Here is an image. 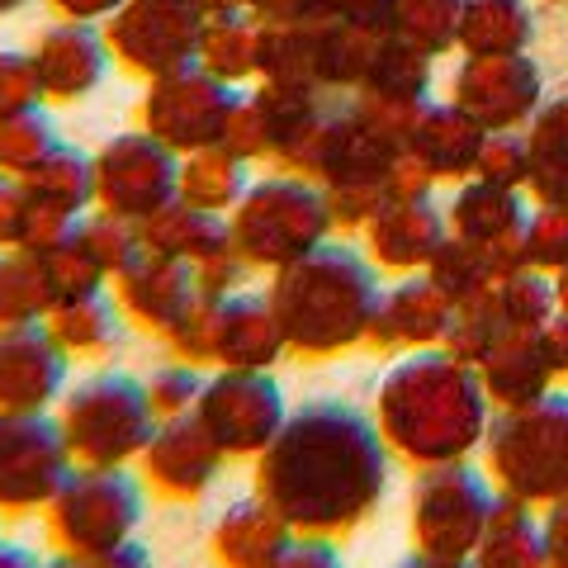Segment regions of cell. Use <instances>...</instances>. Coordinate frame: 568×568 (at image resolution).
<instances>
[{
	"label": "cell",
	"instance_id": "cell-19",
	"mask_svg": "<svg viewBox=\"0 0 568 568\" xmlns=\"http://www.w3.org/2000/svg\"><path fill=\"white\" fill-rule=\"evenodd\" d=\"M455 304L436 290V280L417 271L403 275L398 284H388L379 294L375 323H369V346L384 355H407V351H432L446 342Z\"/></svg>",
	"mask_w": 568,
	"mask_h": 568
},
{
	"label": "cell",
	"instance_id": "cell-17",
	"mask_svg": "<svg viewBox=\"0 0 568 568\" xmlns=\"http://www.w3.org/2000/svg\"><path fill=\"white\" fill-rule=\"evenodd\" d=\"M223 465L227 455L213 446L204 426L194 417H175L156 426V436L138 459V474L148 493H156L162 503H200L219 484Z\"/></svg>",
	"mask_w": 568,
	"mask_h": 568
},
{
	"label": "cell",
	"instance_id": "cell-36",
	"mask_svg": "<svg viewBox=\"0 0 568 568\" xmlns=\"http://www.w3.org/2000/svg\"><path fill=\"white\" fill-rule=\"evenodd\" d=\"M43 265H48V275H52V290H58V304L71 294H95V290H110V271H104V261L95 256V246L85 242L81 233V223L71 227V233L62 242H52L43 246Z\"/></svg>",
	"mask_w": 568,
	"mask_h": 568
},
{
	"label": "cell",
	"instance_id": "cell-31",
	"mask_svg": "<svg viewBox=\"0 0 568 568\" xmlns=\"http://www.w3.org/2000/svg\"><path fill=\"white\" fill-rule=\"evenodd\" d=\"M194 62L237 91L246 81H261V20L256 14H209Z\"/></svg>",
	"mask_w": 568,
	"mask_h": 568
},
{
	"label": "cell",
	"instance_id": "cell-29",
	"mask_svg": "<svg viewBox=\"0 0 568 568\" xmlns=\"http://www.w3.org/2000/svg\"><path fill=\"white\" fill-rule=\"evenodd\" d=\"M252 185V162L237 156L233 148H204L181 156V185H175V200H185L190 209L204 213H233L237 200Z\"/></svg>",
	"mask_w": 568,
	"mask_h": 568
},
{
	"label": "cell",
	"instance_id": "cell-25",
	"mask_svg": "<svg viewBox=\"0 0 568 568\" xmlns=\"http://www.w3.org/2000/svg\"><path fill=\"white\" fill-rule=\"evenodd\" d=\"M138 233H142V252L181 261L190 271H200V265L219 261L223 252H233V233H227L223 213L190 209L185 200H171L162 213H152Z\"/></svg>",
	"mask_w": 568,
	"mask_h": 568
},
{
	"label": "cell",
	"instance_id": "cell-39",
	"mask_svg": "<svg viewBox=\"0 0 568 568\" xmlns=\"http://www.w3.org/2000/svg\"><path fill=\"white\" fill-rule=\"evenodd\" d=\"M521 252L530 271H545V275H559L568 265V209H540L536 219H526L521 227Z\"/></svg>",
	"mask_w": 568,
	"mask_h": 568
},
{
	"label": "cell",
	"instance_id": "cell-33",
	"mask_svg": "<svg viewBox=\"0 0 568 568\" xmlns=\"http://www.w3.org/2000/svg\"><path fill=\"white\" fill-rule=\"evenodd\" d=\"M526 142H530V185H536V194L545 204L568 209V100L549 104Z\"/></svg>",
	"mask_w": 568,
	"mask_h": 568
},
{
	"label": "cell",
	"instance_id": "cell-49",
	"mask_svg": "<svg viewBox=\"0 0 568 568\" xmlns=\"http://www.w3.org/2000/svg\"><path fill=\"white\" fill-rule=\"evenodd\" d=\"M398 568H474V559H446V555H422V549H413L407 559H398Z\"/></svg>",
	"mask_w": 568,
	"mask_h": 568
},
{
	"label": "cell",
	"instance_id": "cell-9",
	"mask_svg": "<svg viewBox=\"0 0 568 568\" xmlns=\"http://www.w3.org/2000/svg\"><path fill=\"white\" fill-rule=\"evenodd\" d=\"M166 351L204 369H275L290 355L271 298L252 290L204 298Z\"/></svg>",
	"mask_w": 568,
	"mask_h": 568
},
{
	"label": "cell",
	"instance_id": "cell-27",
	"mask_svg": "<svg viewBox=\"0 0 568 568\" xmlns=\"http://www.w3.org/2000/svg\"><path fill=\"white\" fill-rule=\"evenodd\" d=\"M474 568H555L549 564L545 521L536 517V507L511 493H497L493 521L474 549Z\"/></svg>",
	"mask_w": 568,
	"mask_h": 568
},
{
	"label": "cell",
	"instance_id": "cell-41",
	"mask_svg": "<svg viewBox=\"0 0 568 568\" xmlns=\"http://www.w3.org/2000/svg\"><path fill=\"white\" fill-rule=\"evenodd\" d=\"M478 181H493V185H511L517 190L521 181H530V142L511 138V133H497L484 138V152H478Z\"/></svg>",
	"mask_w": 568,
	"mask_h": 568
},
{
	"label": "cell",
	"instance_id": "cell-26",
	"mask_svg": "<svg viewBox=\"0 0 568 568\" xmlns=\"http://www.w3.org/2000/svg\"><path fill=\"white\" fill-rule=\"evenodd\" d=\"M474 369L484 375V388H488L493 407H521L530 398L549 394V384L559 379L555 369H549V361H545L540 327L536 332H511L507 327Z\"/></svg>",
	"mask_w": 568,
	"mask_h": 568
},
{
	"label": "cell",
	"instance_id": "cell-23",
	"mask_svg": "<svg viewBox=\"0 0 568 568\" xmlns=\"http://www.w3.org/2000/svg\"><path fill=\"white\" fill-rule=\"evenodd\" d=\"M488 129L474 114H465L459 104H440V110H426L407 133V156L432 175V181H455V175H469L478 166V152H484Z\"/></svg>",
	"mask_w": 568,
	"mask_h": 568
},
{
	"label": "cell",
	"instance_id": "cell-6",
	"mask_svg": "<svg viewBox=\"0 0 568 568\" xmlns=\"http://www.w3.org/2000/svg\"><path fill=\"white\" fill-rule=\"evenodd\" d=\"M484 469L497 493H511L530 507L568 497V394L530 398L521 407H497L484 436Z\"/></svg>",
	"mask_w": 568,
	"mask_h": 568
},
{
	"label": "cell",
	"instance_id": "cell-8",
	"mask_svg": "<svg viewBox=\"0 0 568 568\" xmlns=\"http://www.w3.org/2000/svg\"><path fill=\"white\" fill-rule=\"evenodd\" d=\"M493 507L497 484L474 459L417 469L413 497H407V530H413V545L422 555L474 559V549L493 521Z\"/></svg>",
	"mask_w": 568,
	"mask_h": 568
},
{
	"label": "cell",
	"instance_id": "cell-16",
	"mask_svg": "<svg viewBox=\"0 0 568 568\" xmlns=\"http://www.w3.org/2000/svg\"><path fill=\"white\" fill-rule=\"evenodd\" d=\"M71 355L48 323L0 327V413H58L71 388Z\"/></svg>",
	"mask_w": 568,
	"mask_h": 568
},
{
	"label": "cell",
	"instance_id": "cell-22",
	"mask_svg": "<svg viewBox=\"0 0 568 568\" xmlns=\"http://www.w3.org/2000/svg\"><path fill=\"white\" fill-rule=\"evenodd\" d=\"M455 104L465 114H474L484 129L503 133L517 119L530 114L536 104V71L526 62L507 58V52H493V58H474L455 81Z\"/></svg>",
	"mask_w": 568,
	"mask_h": 568
},
{
	"label": "cell",
	"instance_id": "cell-18",
	"mask_svg": "<svg viewBox=\"0 0 568 568\" xmlns=\"http://www.w3.org/2000/svg\"><path fill=\"white\" fill-rule=\"evenodd\" d=\"M29 52L33 67H39V85L48 104H81L85 95L100 91V81L114 67L104 29L81 20H58L52 29H43Z\"/></svg>",
	"mask_w": 568,
	"mask_h": 568
},
{
	"label": "cell",
	"instance_id": "cell-14",
	"mask_svg": "<svg viewBox=\"0 0 568 568\" xmlns=\"http://www.w3.org/2000/svg\"><path fill=\"white\" fill-rule=\"evenodd\" d=\"M91 162H95V209L138 227L152 213H162L175 200V185H181V152L156 142L148 129L114 133Z\"/></svg>",
	"mask_w": 568,
	"mask_h": 568
},
{
	"label": "cell",
	"instance_id": "cell-12",
	"mask_svg": "<svg viewBox=\"0 0 568 568\" xmlns=\"http://www.w3.org/2000/svg\"><path fill=\"white\" fill-rule=\"evenodd\" d=\"M204 20V0H123V10L104 20V39L119 71L156 81L194 67Z\"/></svg>",
	"mask_w": 568,
	"mask_h": 568
},
{
	"label": "cell",
	"instance_id": "cell-46",
	"mask_svg": "<svg viewBox=\"0 0 568 568\" xmlns=\"http://www.w3.org/2000/svg\"><path fill=\"white\" fill-rule=\"evenodd\" d=\"M540 346H545V361L555 375H568V313L555 308V317L540 327Z\"/></svg>",
	"mask_w": 568,
	"mask_h": 568
},
{
	"label": "cell",
	"instance_id": "cell-38",
	"mask_svg": "<svg viewBox=\"0 0 568 568\" xmlns=\"http://www.w3.org/2000/svg\"><path fill=\"white\" fill-rule=\"evenodd\" d=\"M388 20L403 43L417 52L446 48L455 33V0H388Z\"/></svg>",
	"mask_w": 568,
	"mask_h": 568
},
{
	"label": "cell",
	"instance_id": "cell-13",
	"mask_svg": "<svg viewBox=\"0 0 568 568\" xmlns=\"http://www.w3.org/2000/svg\"><path fill=\"white\" fill-rule=\"evenodd\" d=\"M77 459L52 413H0V517L29 521L67 484Z\"/></svg>",
	"mask_w": 568,
	"mask_h": 568
},
{
	"label": "cell",
	"instance_id": "cell-7",
	"mask_svg": "<svg viewBox=\"0 0 568 568\" xmlns=\"http://www.w3.org/2000/svg\"><path fill=\"white\" fill-rule=\"evenodd\" d=\"M148 517V484L138 469L77 465L43 511L48 540L58 555H110L138 540Z\"/></svg>",
	"mask_w": 568,
	"mask_h": 568
},
{
	"label": "cell",
	"instance_id": "cell-5",
	"mask_svg": "<svg viewBox=\"0 0 568 568\" xmlns=\"http://www.w3.org/2000/svg\"><path fill=\"white\" fill-rule=\"evenodd\" d=\"M332 209L327 190L294 171H275L246 185L237 209L227 213V233H233L237 256L252 271L275 275L284 265L304 261L323 242H332Z\"/></svg>",
	"mask_w": 568,
	"mask_h": 568
},
{
	"label": "cell",
	"instance_id": "cell-40",
	"mask_svg": "<svg viewBox=\"0 0 568 568\" xmlns=\"http://www.w3.org/2000/svg\"><path fill=\"white\" fill-rule=\"evenodd\" d=\"M43 100V85H39V67H33V52H14V48H0V119L6 114H24V110H39Z\"/></svg>",
	"mask_w": 568,
	"mask_h": 568
},
{
	"label": "cell",
	"instance_id": "cell-52",
	"mask_svg": "<svg viewBox=\"0 0 568 568\" xmlns=\"http://www.w3.org/2000/svg\"><path fill=\"white\" fill-rule=\"evenodd\" d=\"M29 0H0V20H10V14H20Z\"/></svg>",
	"mask_w": 568,
	"mask_h": 568
},
{
	"label": "cell",
	"instance_id": "cell-51",
	"mask_svg": "<svg viewBox=\"0 0 568 568\" xmlns=\"http://www.w3.org/2000/svg\"><path fill=\"white\" fill-rule=\"evenodd\" d=\"M555 304H559V313H568V265L555 275Z\"/></svg>",
	"mask_w": 568,
	"mask_h": 568
},
{
	"label": "cell",
	"instance_id": "cell-47",
	"mask_svg": "<svg viewBox=\"0 0 568 568\" xmlns=\"http://www.w3.org/2000/svg\"><path fill=\"white\" fill-rule=\"evenodd\" d=\"M545 540H549V564L568 568V497L549 503V511H545Z\"/></svg>",
	"mask_w": 568,
	"mask_h": 568
},
{
	"label": "cell",
	"instance_id": "cell-42",
	"mask_svg": "<svg viewBox=\"0 0 568 568\" xmlns=\"http://www.w3.org/2000/svg\"><path fill=\"white\" fill-rule=\"evenodd\" d=\"M271 568H346V564H342L336 540H327V536H294Z\"/></svg>",
	"mask_w": 568,
	"mask_h": 568
},
{
	"label": "cell",
	"instance_id": "cell-2",
	"mask_svg": "<svg viewBox=\"0 0 568 568\" xmlns=\"http://www.w3.org/2000/svg\"><path fill=\"white\" fill-rule=\"evenodd\" d=\"M369 417H375L394 459L413 469H436L484 450L493 398L474 365L455 361L446 346H432L407 351L384 369Z\"/></svg>",
	"mask_w": 568,
	"mask_h": 568
},
{
	"label": "cell",
	"instance_id": "cell-48",
	"mask_svg": "<svg viewBox=\"0 0 568 568\" xmlns=\"http://www.w3.org/2000/svg\"><path fill=\"white\" fill-rule=\"evenodd\" d=\"M48 559H39L29 545H10V540H0V568H43Z\"/></svg>",
	"mask_w": 568,
	"mask_h": 568
},
{
	"label": "cell",
	"instance_id": "cell-45",
	"mask_svg": "<svg viewBox=\"0 0 568 568\" xmlns=\"http://www.w3.org/2000/svg\"><path fill=\"white\" fill-rule=\"evenodd\" d=\"M58 20H81V24H104L110 14L123 10V0H43Z\"/></svg>",
	"mask_w": 568,
	"mask_h": 568
},
{
	"label": "cell",
	"instance_id": "cell-21",
	"mask_svg": "<svg viewBox=\"0 0 568 568\" xmlns=\"http://www.w3.org/2000/svg\"><path fill=\"white\" fill-rule=\"evenodd\" d=\"M294 540V526L265 503L261 493L237 497L209 526V559L219 568H271L284 545Z\"/></svg>",
	"mask_w": 568,
	"mask_h": 568
},
{
	"label": "cell",
	"instance_id": "cell-30",
	"mask_svg": "<svg viewBox=\"0 0 568 568\" xmlns=\"http://www.w3.org/2000/svg\"><path fill=\"white\" fill-rule=\"evenodd\" d=\"M20 190L43 209H58L67 219H85L95 209V162L58 142L29 175H20Z\"/></svg>",
	"mask_w": 568,
	"mask_h": 568
},
{
	"label": "cell",
	"instance_id": "cell-10",
	"mask_svg": "<svg viewBox=\"0 0 568 568\" xmlns=\"http://www.w3.org/2000/svg\"><path fill=\"white\" fill-rule=\"evenodd\" d=\"M194 422L227 459H256L290 422V398L275 369H209Z\"/></svg>",
	"mask_w": 568,
	"mask_h": 568
},
{
	"label": "cell",
	"instance_id": "cell-20",
	"mask_svg": "<svg viewBox=\"0 0 568 568\" xmlns=\"http://www.w3.org/2000/svg\"><path fill=\"white\" fill-rule=\"evenodd\" d=\"M450 237V223L426 194L413 200H388L375 219L365 223V256L379 265V271L394 275H417L432 265V256L440 252V242Z\"/></svg>",
	"mask_w": 568,
	"mask_h": 568
},
{
	"label": "cell",
	"instance_id": "cell-3",
	"mask_svg": "<svg viewBox=\"0 0 568 568\" xmlns=\"http://www.w3.org/2000/svg\"><path fill=\"white\" fill-rule=\"evenodd\" d=\"M379 294V265L346 242H323L304 261L275 271L265 290L294 361H336L369 346Z\"/></svg>",
	"mask_w": 568,
	"mask_h": 568
},
{
	"label": "cell",
	"instance_id": "cell-24",
	"mask_svg": "<svg viewBox=\"0 0 568 568\" xmlns=\"http://www.w3.org/2000/svg\"><path fill=\"white\" fill-rule=\"evenodd\" d=\"M48 332L58 336V346L71 355V361H85V365H104L114 361L129 342V317H123L119 298L110 290H95V294H71L62 298L48 317Z\"/></svg>",
	"mask_w": 568,
	"mask_h": 568
},
{
	"label": "cell",
	"instance_id": "cell-32",
	"mask_svg": "<svg viewBox=\"0 0 568 568\" xmlns=\"http://www.w3.org/2000/svg\"><path fill=\"white\" fill-rule=\"evenodd\" d=\"M58 308V290L39 252H0V327H33L48 323Z\"/></svg>",
	"mask_w": 568,
	"mask_h": 568
},
{
	"label": "cell",
	"instance_id": "cell-11",
	"mask_svg": "<svg viewBox=\"0 0 568 568\" xmlns=\"http://www.w3.org/2000/svg\"><path fill=\"white\" fill-rule=\"evenodd\" d=\"M237 100H242L237 85L209 77V71L194 62V67L171 71V77L148 81L142 104H138V129H148L156 142H166V148L181 156L204 152V148H223Z\"/></svg>",
	"mask_w": 568,
	"mask_h": 568
},
{
	"label": "cell",
	"instance_id": "cell-44",
	"mask_svg": "<svg viewBox=\"0 0 568 568\" xmlns=\"http://www.w3.org/2000/svg\"><path fill=\"white\" fill-rule=\"evenodd\" d=\"M24 219H29L24 190L0 175V252H14V246H24Z\"/></svg>",
	"mask_w": 568,
	"mask_h": 568
},
{
	"label": "cell",
	"instance_id": "cell-35",
	"mask_svg": "<svg viewBox=\"0 0 568 568\" xmlns=\"http://www.w3.org/2000/svg\"><path fill=\"white\" fill-rule=\"evenodd\" d=\"M58 123L48 119V110H24V114H6L0 119V175L6 181H20L43 156L58 148Z\"/></svg>",
	"mask_w": 568,
	"mask_h": 568
},
{
	"label": "cell",
	"instance_id": "cell-34",
	"mask_svg": "<svg viewBox=\"0 0 568 568\" xmlns=\"http://www.w3.org/2000/svg\"><path fill=\"white\" fill-rule=\"evenodd\" d=\"M488 304L497 313V323L511 327V332H536L555 317V280L545 271H511L507 280H497L488 290Z\"/></svg>",
	"mask_w": 568,
	"mask_h": 568
},
{
	"label": "cell",
	"instance_id": "cell-50",
	"mask_svg": "<svg viewBox=\"0 0 568 568\" xmlns=\"http://www.w3.org/2000/svg\"><path fill=\"white\" fill-rule=\"evenodd\" d=\"M204 14H252V0H204Z\"/></svg>",
	"mask_w": 568,
	"mask_h": 568
},
{
	"label": "cell",
	"instance_id": "cell-1",
	"mask_svg": "<svg viewBox=\"0 0 568 568\" xmlns=\"http://www.w3.org/2000/svg\"><path fill=\"white\" fill-rule=\"evenodd\" d=\"M394 450L375 417L346 398H308L290 407V422L256 459V493L294 536L342 540L379 511Z\"/></svg>",
	"mask_w": 568,
	"mask_h": 568
},
{
	"label": "cell",
	"instance_id": "cell-28",
	"mask_svg": "<svg viewBox=\"0 0 568 568\" xmlns=\"http://www.w3.org/2000/svg\"><path fill=\"white\" fill-rule=\"evenodd\" d=\"M450 233L465 237L474 246H511L521 242V227H526V209L517 200L511 185H493V181H474L469 190L455 194L450 204Z\"/></svg>",
	"mask_w": 568,
	"mask_h": 568
},
{
	"label": "cell",
	"instance_id": "cell-37",
	"mask_svg": "<svg viewBox=\"0 0 568 568\" xmlns=\"http://www.w3.org/2000/svg\"><path fill=\"white\" fill-rule=\"evenodd\" d=\"M204 379H209V369L185 361V355H166L162 365L142 375V384H148V398H152V407H156V417H162V422L194 417L200 394H204Z\"/></svg>",
	"mask_w": 568,
	"mask_h": 568
},
{
	"label": "cell",
	"instance_id": "cell-15",
	"mask_svg": "<svg viewBox=\"0 0 568 568\" xmlns=\"http://www.w3.org/2000/svg\"><path fill=\"white\" fill-rule=\"evenodd\" d=\"M110 294L119 298L129 327L152 336V342L171 346L175 332H181L194 308L204 304L200 284H194V271L181 261H166L156 252H138L123 271L110 280Z\"/></svg>",
	"mask_w": 568,
	"mask_h": 568
},
{
	"label": "cell",
	"instance_id": "cell-43",
	"mask_svg": "<svg viewBox=\"0 0 568 568\" xmlns=\"http://www.w3.org/2000/svg\"><path fill=\"white\" fill-rule=\"evenodd\" d=\"M43 568H152V555L142 540H129L110 555H52Z\"/></svg>",
	"mask_w": 568,
	"mask_h": 568
},
{
	"label": "cell",
	"instance_id": "cell-4",
	"mask_svg": "<svg viewBox=\"0 0 568 568\" xmlns=\"http://www.w3.org/2000/svg\"><path fill=\"white\" fill-rule=\"evenodd\" d=\"M52 417L62 426L71 459L95 469H138L148 440L162 426L142 375L119 365H95L77 379Z\"/></svg>",
	"mask_w": 568,
	"mask_h": 568
}]
</instances>
